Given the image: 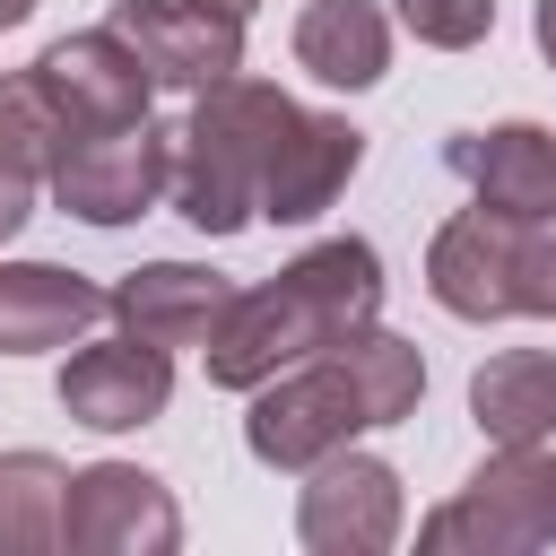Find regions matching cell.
I'll return each instance as SVG.
<instances>
[{
  "label": "cell",
  "mask_w": 556,
  "mask_h": 556,
  "mask_svg": "<svg viewBox=\"0 0 556 556\" xmlns=\"http://www.w3.org/2000/svg\"><path fill=\"white\" fill-rule=\"evenodd\" d=\"M374 313H382V252L365 235H330V243L295 252L269 287H235V304L217 313L200 356H208L217 391H252V382L321 356L339 330H356Z\"/></svg>",
  "instance_id": "1"
},
{
  "label": "cell",
  "mask_w": 556,
  "mask_h": 556,
  "mask_svg": "<svg viewBox=\"0 0 556 556\" xmlns=\"http://www.w3.org/2000/svg\"><path fill=\"white\" fill-rule=\"evenodd\" d=\"M295 122V96L269 87V78H243L226 70L217 87L191 96V122L174 130V208L200 226V235H243L261 217V165H269V139Z\"/></svg>",
  "instance_id": "2"
},
{
  "label": "cell",
  "mask_w": 556,
  "mask_h": 556,
  "mask_svg": "<svg viewBox=\"0 0 556 556\" xmlns=\"http://www.w3.org/2000/svg\"><path fill=\"white\" fill-rule=\"evenodd\" d=\"M426 547H478V556H530L556 539V452L495 443V460L417 521Z\"/></svg>",
  "instance_id": "3"
},
{
  "label": "cell",
  "mask_w": 556,
  "mask_h": 556,
  "mask_svg": "<svg viewBox=\"0 0 556 556\" xmlns=\"http://www.w3.org/2000/svg\"><path fill=\"white\" fill-rule=\"evenodd\" d=\"M365 426H374V417H365L356 374L339 365V348H321V356H304V365H287V374L252 382L243 443H252V460H261V469H313V460L348 452Z\"/></svg>",
  "instance_id": "4"
},
{
  "label": "cell",
  "mask_w": 556,
  "mask_h": 556,
  "mask_svg": "<svg viewBox=\"0 0 556 556\" xmlns=\"http://www.w3.org/2000/svg\"><path fill=\"white\" fill-rule=\"evenodd\" d=\"M43 182H52V200H61L78 226H130V217H148V208L165 200V182H174V130H156V122L78 130Z\"/></svg>",
  "instance_id": "5"
},
{
  "label": "cell",
  "mask_w": 556,
  "mask_h": 556,
  "mask_svg": "<svg viewBox=\"0 0 556 556\" xmlns=\"http://www.w3.org/2000/svg\"><path fill=\"white\" fill-rule=\"evenodd\" d=\"M61 547L70 556H165L182 547V504L139 460H87L61 495Z\"/></svg>",
  "instance_id": "6"
},
{
  "label": "cell",
  "mask_w": 556,
  "mask_h": 556,
  "mask_svg": "<svg viewBox=\"0 0 556 556\" xmlns=\"http://www.w3.org/2000/svg\"><path fill=\"white\" fill-rule=\"evenodd\" d=\"M400 469L374 460V452H330L313 460V486L295 495V539L313 556H382L400 539Z\"/></svg>",
  "instance_id": "7"
},
{
  "label": "cell",
  "mask_w": 556,
  "mask_h": 556,
  "mask_svg": "<svg viewBox=\"0 0 556 556\" xmlns=\"http://www.w3.org/2000/svg\"><path fill=\"white\" fill-rule=\"evenodd\" d=\"M104 26L139 52V70L156 87H191L200 96L226 70H243V17L217 9V0H113Z\"/></svg>",
  "instance_id": "8"
},
{
  "label": "cell",
  "mask_w": 556,
  "mask_h": 556,
  "mask_svg": "<svg viewBox=\"0 0 556 556\" xmlns=\"http://www.w3.org/2000/svg\"><path fill=\"white\" fill-rule=\"evenodd\" d=\"M356 165H365V130L348 113H304L295 104V122L269 139V165H261V217L269 226H313L348 191Z\"/></svg>",
  "instance_id": "9"
},
{
  "label": "cell",
  "mask_w": 556,
  "mask_h": 556,
  "mask_svg": "<svg viewBox=\"0 0 556 556\" xmlns=\"http://www.w3.org/2000/svg\"><path fill=\"white\" fill-rule=\"evenodd\" d=\"M174 400V348H148V339H96L61 365V408L96 434H130L148 417H165Z\"/></svg>",
  "instance_id": "10"
},
{
  "label": "cell",
  "mask_w": 556,
  "mask_h": 556,
  "mask_svg": "<svg viewBox=\"0 0 556 556\" xmlns=\"http://www.w3.org/2000/svg\"><path fill=\"white\" fill-rule=\"evenodd\" d=\"M35 70H43L52 104L70 113V130H122V122H148V96H156V78L139 70V52H130L113 26L43 43V61H35Z\"/></svg>",
  "instance_id": "11"
},
{
  "label": "cell",
  "mask_w": 556,
  "mask_h": 556,
  "mask_svg": "<svg viewBox=\"0 0 556 556\" xmlns=\"http://www.w3.org/2000/svg\"><path fill=\"white\" fill-rule=\"evenodd\" d=\"M443 165L469 182L478 208L495 217H556V130L539 122H495V130H452Z\"/></svg>",
  "instance_id": "12"
},
{
  "label": "cell",
  "mask_w": 556,
  "mask_h": 556,
  "mask_svg": "<svg viewBox=\"0 0 556 556\" xmlns=\"http://www.w3.org/2000/svg\"><path fill=\"white\" fill-rule=\"evenodd\" d=\"M513 226L521 217H495V208H460L452 226H434L426 287H434L443 313H460V321H504L513 313Z\"/></svg>",
  "instance_id": "13"
},
{
  "label": "cell",
  "mask_w": 556,
  "mask_h": 556,
  "mask_svg": "<svg viewBox=\"0 0 556 556\" xmlns=\"http://www.w3.org/2000/svg\"><path fill=\"white\" fill-rule=\"evenodd\" d=\"M226 304H235V287L217 269H200V261H148L122 287H104V313L148 348H200Z\"/></svg>",
  "instance_id": "14"
},
{
  "label": "cell",
  "mask_w": 556,
  "mask_h": 556,
  "mask_svg": "<svg viewBox=\"0 0 556 556\" xmlns=\"http://www.w3.org/2000/svg\"><path fill=\"white\" fill-rule=\"evenodd\" d=\"M87 321H104V287L61 261H0V356L70 348Z\"/></svg>",
  "instance_id": "15"
},
{
  "label": "cell",
  "mask_w": 556,
  "mask_h": 556,
  "mask_svg": "<svg viewBox=\"0 0 556 556\" xmlns=\"http://www.w3.org/2000/svg\"><path fill=\"white\" fill-rule=\"evenodd\" d=\"M469 417L486 443H547L556 434V348H504L469 374Z\"/></svg>",
  "instance_id": "16"
},
{
  "label": "cell",
  "mask_w": 556,
  "mask_h": 556,
  "mask_svg": "<svg viewBox=\"0 0 556 556\" xmlns=\"http://www.w3.org/2000/svg\"><path fill=\"white\" fill-rule=\"evenodd\" d=\"M295 70L321 87H374L391 70V17L374 0H313L295 17Z\"/></svg>",
  "instance_id": "17"
},
{
  "label": "cell",
  "mask_w": 556,
  "mask_h": 556,
  "mask_svg": "<svg viewBox=\"0 0 556 556\" xmlns=\"http://www.w3.org/2000/svg\"><path fill=\"white\" fill-rule=\"evenodd\" d=\"M61 495H70V469L52 452H0V556L61 547Z\"/></svg>",
  "instance_id": "18"
},
{
  "label": "cell",
  "mask_w": 556,
  "mask_h": 556,
  "mask_svg": "<svg viewBox=\"0 0 556 556\" xmlns=\"http://www.w3.org/2000/svg\"><path fill=\"white\" fill-rule=\"evenodd\" d=\"M70 139H78V130H70V113L52 104L43 70H0V165H17V174L43 182Z\"/></svg>",
  "instance_id": "19"
},
{
  "label": "cell",
  "mask_w": 556,
  "mask_h": 556,
  "mask_svg": "<svg viewBox=\"0 0 556 556\" xmlns=\"http://www.w3.org/2000/svg\"><path fill=\"white\" fill-rule=\"evenodd\" d=\"M513 313L556 321V217H521L513 226Z\"/></svg>",
  "instance_id": "20"
},
{
  "label": "cell",
  "mask_w": 556,
  "mask_h": 556,
  "mask_svg": "<svg viewBox=\"0 0 556 556\" xmlns=\"http://www.w3.org/2000/svg\"><path fill=\"white\" fill-rule=\"evenodd\" d=\"M400 26L434 52H469V43H486L495 0H400Z\"/></svg>",
  "instance_id": "21"
},
{
  "label": "cell",
  "mask_w": 556,
  "mask_h": 556,
  "mask_svg": "<svg viewBox=\"0 0 556 556\" xmlns=\"http://www.w3.org/2000/svg\"><path fill=\"white\" fill-rule=\"evenodd\" d=\"M35 217V174H17V165H0V243L17 235Z\"/></svg>",
  "instance_id": "22"
},
{
  "label": "cell",
  "mask_w": 556,
  "mask_h": 556,
  "mask_svg": "<svg viewBox=\"0 0 556 556\" xmlns=\"http://www.w3.org/2000/svg\"><path fill=\"white\" fill-rule=\"evenodd\" d=\"M530 26H539V52H547V70H556V0H539V17H530Z\"/></svg>",
  "instance_id": "23"
},
{
  "label": "cell",
  "mask_w": 556,
  "mask_h": 556,
  "mask_svg": "<svg viewBox=\"0 0 556 556\" xmlns=\"http://www.w3.org/2000/svg\"><path fill=\"white\" fill-rule=\"evenodd\" d=\"M35 17V0H0V26H26Z\"/></svg>",
  "instance_id": "24"
},
{
  "label": "cell",
  "mask_w": 556,
  "mask_h": 556,
  "mask_svg": "<svg viewBox=\"0 0 556 556\" xmlns=\"http://www.w3.org/2000/svg\"><path fill=\"white\" fill-rule=\"evenodd\" d=\"M217 9H235V17H252V9H261V0H217Z\"/></svg>",
  "instance_id": "25"
}]
</instances>
